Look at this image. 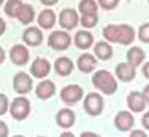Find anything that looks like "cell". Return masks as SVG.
Masks as SVG:
<instances>
[{
	"label": "cell",
	"mask_w": 149,
	"mask_h": 137,
	"mask_svg": "<svg viewBox=\"0 0 149 137\" xmlns=\"http://www.w3.org/2000/svg\"><path fill=\"white\" fill-rule=\"evenodd\" d=\"M57 20V16L52 9L46 8L43 9L38 16V24L43 29H52Z\"/></svg>",
	"instance_id": "21"
},
{
	"label": "cell",
	"mask_w": 149,
	"mask_h": 137,
	"mask_svg": "<svg viewBox=\"0 0 149 137\" xmlns=\"http://www.w3.org/2000/svg\"><path fill=\"white\" fill-rule=\"evenodd\" d=\"M146 1H147V2H148V3H149V0H146Z\"/></svg>",
	"instance_id": "42"
},
{
	"label": "cell",
	"mask_w": 149,
	"mask_h": 137,
	"mask_svg": "<svg viewBox=\"0 0 149 137\" xmlns=\"http://www.w3.org/2000/svg\"><path fill=\"white\" fill-rule=\"evenodd\" d=\"M119 31L120 35L118 44L123 46H129L134 41L136 33H135V30L132 26L128 24H120Z\"/></svg>",
	"instance_id": "23"
},
{
	"label": "cell",
	"mask_w": 149,
	"mask_h": 137,
	"mask_svg": "<svg viewBox=\"0 0 149 137\" xmlns=\"http://www.w3.org/2000/svg\"><path fill=\"white\" fill-rule=\"evenodd\" d=\"M40 2L43 5V6H52L54 5H56L59 0H40Z\"/></svg>",
	"instance_id": "36"
},
{
	"label": "cell",
	"mask_w": 149,
	"mask_h": 137,
	"mask_svg": "<svg viewBox=\"0 0 149 137\" xmlns=\"http://www.w3.org/2000/svg\"><path fill=\"white\" fill-rule=\"evenodd\" d=\"M9 100L6 94L0 92V116L5 115L8 112L9 109Z\"/></svg>",
	"instance_id": "30"
},
{
	"label": "cell",
	"mask_w": 149,
	"mask_h": 137,
	"mask_svg": "<svg viewBox=\"0 0 149 137\" xmlns=\"http://www.w3.org/2000/svg\"><path fill=\"white\" fill-rule=\"evenodd\" d=\"M9 58L16 66H24L29 61V50L27 46L23 44H16L9 50Z\"/></svg>",
	"instance_id": "9"
},
{
	"label": "cell",
	"mask_w": 149,
	"mask_h": 137,
	"mask_svg": "<svg viewBox=\"0 0 149 137\" xmlns=\"http://www.w3.org/2000/svg\"><path fill=\"white\" fill-rule=\"evenodd\" d=\"M54 70L61 77L70 76L74 70V63L68 57H59L54 62Z\"/></svg>",
	"instance_id": "18"
},
{
	"label": "cell",
	"mask_w": 149,
	"mask_h": 137,
	"mask_svg": "<svg viewBox=\"0 0 149 137\" xmlns=\"http://www.w3.org/2000/svg\"><path fill=\"white\" fill-rule=\"evenodd\" d=\"M8 112L11 117L17 122H22L29 116L31 112V104L29 99L24 95L16 97L9 104Z\"/></svg>",
	"instance_id": "2"
},
{
	"label": "cell",
	"mask_w": 149,
	"mask_h": 137,
	"mask_svg": "<svg viewBox=\"0 0 149 137\" xmlns=\"http://www.w3.org/2000/svg\"><path fill=\"white\" fill-rule=\"evenodd\" d=\"M73 42L77 49L81 50H86L92 48V46L93 45L94 37L88 30H80L75 33Z\"/></svg>",
	"instance_id": "17"
},
{
	"label": "cell",
	"mask_w": 149,
	"mask_h": 137,
	"mask_svg": "<svg viewBox=\"0 0 149 137\" xmlns=\"http://www.w3.org/2000/svg\"><path fill=\"white\" fill-rule=\"evenodd\" d=\"M76 122V114L72 109L62 108L56 114V122L62 129L72 128Z\"/></svg>",
	"instance_id": "15"
},
{
	"label": "cell",
	"mask_w": 149,
	"mask_h": 137,
	"mask_svg": "<svg viewBox=\"0 0 149 137\" xmlns=\"http://www.w3.org/2000/svg\"><path fill=\"white\" fill-rule=\"evenodd\" d=\"M126 104L132 113H140L146 108V102L141 91L134 90L126 96Z\"/></svg>",
	"instance_id": "12"
},
{
	"label": "cell",
	"mask_w": 149,
	"mask_h": 137,
	"mask_svg": "<svg viewBox=\"0 0 149 137\" xmlns=\"http://www.w3.org/2000/svg\"><path fill=\"white\" fill-rule=\"evenodd\" d=\"M98 8V3L95 0H81L78 5V10L81 13V15L97 13Z\"/></svg>",
	"instance_id": "25"
},
{
	"label": "cell",
	"mask_w": 149,
	"mask_h": 137,
	"mask_svg": "<svg viewBox=\"0 0 149 137\" xmlns=\"http://www.w3.org/2000/svg\"><path fill=\"white\" fill-rule=\"evenodd\" d=\"M43 33L40 28L38 27H28L22 33L23 42L29 47H38L43 42Z\"/></svg>",
	"instance_id": "11"
},
{
	"label": "cell",
	"mask_w": 149,
	"mask_h": 137,
	"mask_svg": "<svg viewBox=\"0 0 149 137\" xmlns=\"http://www.w3.org/2000/svg\"><path fill=\"white\" fill-rule=\"evenodd\" d=\"M119 35V25L109 24L105 26L102 29V36L104 38V40L109 43H118Z\"/></svg>",
	"instance_id": "24"
},
{
	"label": "cell",
	"mask_w": 149,
	"mask_h": 137,
	"mask_svg": "<svg viewBox=\"0 0 149 137\" xmlns=\"http://www.w3.org/2000/svg\"><path fill=\"white\" fill-rule=\"evenodd\" d=\"M92 83L94 88L107 96L114 94L118 89L117 80L107 70L95 71L92 77Z\"/></svg>",
	"instance_id": "1"
},
{
	"label": "cell",
	"mask_w": 149,
	"mask_h": 137,
	"mask_svg": "<svg viewBox=\"0 0 149 137\" xmlns=\"http://www.w3.org/2000/svg\"><path fill=\"white\" fill-rule=\"evenodd\" d=\"M72 37L67 31L56 30L51 32L48 38V46L55 51H63L70 48Z\"/></svg>",
	"instance_id": "4"
},
{
	"label": "cell",
	"mask_w": 149,
	"mask_h": 137,
	"mask_svg": "<svg viewBox=\"0 0 149 137\" xmlns=\"http://www.w3.org/2000/svg\"><path fill=\"white\" fill-rule=\"evenodd\" d=\"M84 97V90L82 87L78 84H69L64 86L60 91V98L62 102L67 105H74Z\"/></svg>",
	"instance_id": "5"
},
{
	"label": "cell",
	"mask_w": 149,
	"mask_h": 137,
	"mask_svg": "<svg viewBox=\"0 0 149 137\" xmlns=\"http://www.w3.org/2000/svg\"><path fill=\"white\" fill-rule=\"evenodd\" d=\"M142 94H143V96L145 98V101H146V104L149 106V84H147V85L143 89Z\"/></svg>",
	"instance_id": "35"
},
{
	"label": "cell",
	"mask_w": 149,
	"mask_h": 137,
	"mask_svg": "<svg viewBox=\"0 0 149 137\" xmlns=\"http://www.w3.org/2000/svg\"><path fill=\"white\" fill-rule=\"evenodd\" d=\"M141 124L144 127V129H146V131H149V112H146L142 116Z\"/></svg>",
	"instance_id": "32"
},
{
	"label": "cell",
	"mask_w": 149,
	"mask_h": 137,
	"mask_svg": "<svg viewBox=\"0 0 149 137\" xmlns=\"http://www.w3.org/2000/svg\"><path fill=\"white\" fill-rule=\"evenodd\" d=\"M80 23V17L76 9L67 8L61 11L59 15V24L63 29L72 30Z\"/></svg>",
	"instance_id": "8"
},
{
	"label": "cell",
	"mask_w": 149,
	"mask_h": 137,
	"mask_svg": "<svg viewBox=\"0 0 149 137\" xmlns=\"http://www.w3.org/2000/svg\"><path fill=\"white\" fill-rule=\"evenodd\" d=\"M99 23V17L98 13H93V14H85L81 15L80 17V24L84 29H93L97 24Z\"/></svg>",
	"instance_id": "26"
},
{
	"label": "cell",
	"mask_w": 149,
	"mask_h": 137,
	"mask_svg": "<svg viewBox=\"0 0 149 137\" xmlns=\"http://www.w3.org/2000/svg\"><path fill=\"white\" fill-rule=\"evenodd\" d=\"M6 30V24L4 19L2 17H0V37L5 33Z\"/></svg>",
	"instance_id": "37"
},
{
	"label": "cell",
	"mask_w": 149,
	"mask_h": 137,
	"mask_svg": "<svg viewBox=\"0 0 149 137\" xmlns=\"http://www.w3.org/2000/svg\"><path fill=\"white\" fill-rule=\"evenodd\" d=\"M5 61H6V51L2 47H0V65L3 64Z\"/></svg>",
	"instance_id": "38"
},
{
	"label": "cell",
	"mask_w": 149,
	"mask_h": 137,
	"mask_svg": "<svg viewBox=\"0 0 149 137\" xmlns=\"http://www.w3.org/2000/svg\"><path fill=\"white\" fill-rule=\"evenodd\" d=\"M82 106L88 115L97 117L101 115L104 110V99L100 93L92 91L84 97Z\"/></svg>",
	"instance_id": "3"
},
{
	"label": "cell",
	"mask_w": 149,
	"mask_h": 137,
	"mask_svg": "<svg viewBox=\"0 0 149 137\" xmlns=\"http://www.w3.org/2000/svg\"><path fill=\"white\" fill-rule=\"evenodd\" d=\"M130 136H132V137H146V136H147V134L144 131V130L135 129V130H131Z\"/></svg>",
	"instance_id": "33"
},
{
	"label": "cell",
	"mask_w": 149,
	"mask_h": 137,
	"mask_svg": "<svg viewBox=\"0 0 149 137\" xmlns=\"http://www.w3.org/2000/svg\"><path fill=\"white\" fill-rule=\"evenodd\" d=\"M22 0H8L4 6V11L6 15L9 17H16L17 12L19 6L22 5Z\"/></svg>",
	"instance_id": "27"
},
{
	"label": "cell",
	"mask_w": 149,
	"mask_h": 137,
	"mask_svg": "<svg viewBox=\"0 0 149 137\" xmlns=\"http://www.w3.org/2000/svg\"><path fill=\"white\" fill-rule=\"evenodd\" d=\"M51 65L47 58L42 57H38L32 61L29 71L32 77L38 80H43L47 78L50 73Z\"/></svg>",
	"instance_id": "7"
},
{
	"label": "cell",
	"mask_w": 149,
	"mask_h": 137,
	"mask_svg": "<svg viewBox=\"0 0 149 137\" xmlns=\"http://www.w3.org/2000/svg\"><path fill=\"white\" fill-rule=\"evenodd\" d=\"M94 56L100 61H106L111 60L113 55V49L108 41H98L93 47Z\"/></svg>",
	"instance_id": "20"
},
{
	"label": "cell",
	"mask_w": 149,
	"mask_h": 137,
	"mask_svg": "<svg viewBox=\"0 0 149 137\" xmlns=\"http://www.w3.org/2000/svg\"><path fill=\"white\" fill-rule=\"evenodd\" d=\"M56 90H57L56 85L52 81L48 79H43L36 86L35 94L38 99H40L41 101H46L55 95Z\"/></svg>",
	"instance_id": "13"
},
{
	"label": "cell",
	"mask_w": 149,
	"mask_h": 137,
	"mask_svg": "<svg viewBox=\"0 0 149 137\" xmlns=\"http://www.w3.org/2000/svg\"><path fill=\"white\" fill-rule=\"evenodd\" d=\"M142 73L146 80L149 81V61L146 62L142 67Z\"/></svg>",
	"instance_id": "34"
},
{
	"label": "cell",
	"mask_w": 149,
	"mask_h": 137,
	"mask_svg": "<svg viewBox=\"0 0 149 137\" xmlns=\"http://www.w3.org/2000/svg\"><path fill=\"white\" fill-rule=\"evenodd\" d=\"M114 73L116 78L122 82L128 83L134 80L136 76V69L126 62H120L116 65Z\"/></svg>",
	"instance_id": "14"
},
{
	"label": "cell",
	"mask_w": 149,
	"mask_h": 137,
	"mask_svg": "<svg viewBox=\"0 0 149 137\" xmlns=\"http://www.w3.org/2000/svg\"><path fill=\"white\" fill-rule=\"evenodd\" d=\"M4 2H5V0H0V6H1L4 4Z\"/></svg>",
	"instance_id": "41"
},
{
	"label": "cell",
	"mask_w": 149,
	"mask_h": 137,
	"mask_svg": "<svg viewBox=\"0 0 149 137\" xmlns=\"http://www.w3.org/2000/svg\"><path fill=\"white\" fill-rule=\"evenodd\" d=\"M9 134V128L8 124L0 120V137H6Z\"/></svg>",
	"instance_id": "31"
},
{
	"label": "cell",
	"mask_w": 149,
	"mask_h": 137,
	"mask_svg": "<svg viewBox=\"0 0 149 137\" xmlns=\"http://www.w3.org/2000/svg\"><path fill=\"white\" fill-rule=\"evenodd\" d=\"M138 40L145 44H149V22L142 24L137 32Z\"/></svg>",
	"instance_id": "28"
},
{
	"label": "cell",
	"mask_w": 149,
	"mask_h": 137,
	"mask_svg": "<svg viewBox=\"0 0 149 137\" xmlns=\"http://www.w3.org/2000/svg\"><path fill=\"white\" fill-rule=\"evenodd\" d=\"M146 57V52L144 49L137 46H134L126 52V61L135 69H137L144 62Z\"/></svg>",
	"instance_id": "22"
},
{
	"label": "cell",
	"mask_w": 149,
	"mask_h": 137,
	"mask_svg": "<svg viewBox=\"0 0 149 137\" xmlns=\"http://www.w3.org/2000/svg\"><path fill=\"white\" fill-rule=\"evenodd\" d=\"M61 136H74V134L72 133V132H63V133H61Z\"/></svg>",
	"instance_id": "40"
},
{
	"label": "cell",
	"mask_w": 149,
	"mask_h": 137,
	"mask_svg": "<svg viewBox=\"0 0 149 137\" xmlns=\"http://www.w3.org/2000/svg\"><path fill=\"white\" fill-rule=\"evenodd\" d=\"M97 3L103 10L110 11L117 8L120 0H97Z\"/></svg>",
	"instance_id": "29"
},
{
	"label": "cell",
	"mask_w": 149,
	"mask_h": 137,
	"mask_svg": "<svg viewBox=\"0 0 149 137\" xmlns=\"http://www.w3.org/2000/svg\"><path fill=\"white\" fill-rule=\"evenodd\" d=\"M81 136L84 137V136H98V134L93 133V132H90V131H85V132H82L81 134Z\"/></svg>",
	"instance_id": "39"
},
{
	"label": "cell",
	"mask_w": 149,
	"mask_h": 137,
	"mask_svg": "<svg viewBox=\"0 0 149 137\" xmlns=\"http://www.w3.org/2000/svg\"><path fill=\"white\" fill-rule=\"evenodd\" d=\"M13 89L19 95H26L33 89V80L29 74L19 71L13 77Z\"/></svg>",
	"instance_id": "6"
},
{
	"label": "cell",
	"mask_w": 149,
	"mask_h": 137,
	"mask_svg": "<svg viewBox=\"0 0 149 137\" xmlns=\"http://www.w3.org/2000/svg\"><path fill=\"white\" fill-rule=\"evenodd\" d=\"M113 124L114 127L119 132L122 133L130 132L134 126V117L131 112H128V111H120L114 116Z\"/></svg>",
	"instance_id": "10"
},
{
	"label": "cell",
	"mask_w": 149,
	"mask_h": 137,
	"mask_svg": "<svg viewBox=\"0 0 149 137\" xmlns=\"http://www.w3.org/2000/svg\"><path fill=\"white\" fill-rule=\"evenodd\" d=\"M98 61L97 58L91 53H83L77 58V68L84 74L92 73L95 70Z\"/></svg>",
	"instance_id": "16"
},
{
	"label": "cell",
	"mask_w": 149,
	"mask_h": 137,
	"mask_svg": "<svg viewBox=\"0 0 149 137\" xmlns=\"http://www.w3.org/2000/svg\"><path fill=\"white\" fill-rule=\"evenodd\" d=\"M36 12L34 8L30 4L22 3V5L19 6V8L17 12L16 17L17 20L23 25H29L35 19Z\"/></svg>",
	"instance_id": "19"
}]
</instances>
